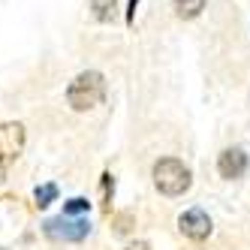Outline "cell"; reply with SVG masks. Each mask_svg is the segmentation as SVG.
Returning <instances> with one entry per match:
<instances>
[{
	"instance_id": "1",
	"label": "cell",
	"mask_w": 250,
	"mask_h": 250,
	"mask_svg": "<svg viewBox=\"0 0 250 250\" xmlns=\"http://www.w3.org/2000/svg\"><path fill=\"white\" fill-rule=\"evenodd\" d=\"M105 97V79L94 69H87V73H79L73 82L66 87V103L73 105L76 112H87L100 105V100Z\"/></svg>"
},
{
	"instance_id": "2",
	"label": "cell",
	"mask_w": 250,
	"mask_h": 250,
	"mask_svg": "<svg viewBox=\"0 0 250 250\" xmlns=\"http://www.w3.org/2000/svg\"><path fill=\"white\" fill-rule=\"evenodd\" d=\"M154 184L166 196H181L190 187V169L175 157H163V160H157V166H154Z\"/></svg>"
},
{
	"instance_id": "3",
	"label": "cell",
	"mask_w": 250,
	"mask_h": 250,
	"mask_svg": "<svg viewBox=\"0 0 250 250\" xmlns=\"http://www.w3.org/2000/svg\"><path fill=\"white\" fill-rule=\"evenodd\" d=\"M24 148V127L19 121H9L0 127V166L12 163Z\"/></svg>"
},
{
	"instance_id": "4",
	"label": "cell",
	"mask_w": 250,
	"mask_h": 250,
	"mask_svg": "<svg viewBox=\"0 0 250 250\" xmlns=\"http://www.w3.org/2000/svg\"><path fill=\"white\" fill-rule=\"evenodd\" d=\"M45 232H48L51 238H61V241H82L87 232H91V226H87V220H82V217L69 220L66 214H63V217H58V220H48Z\"/></svg>"
},
{
	"instance_id": "5",
	"label": "cell",
	"mask_w": 250,
	"mask_h": 250,
	"mask_svg": "<svg viewBox=\"0 0 250 250\" xmlns=\"http://www.w3.org/2000/svg\"><path fill=\"white\" fill-rule=\"evenodd\" d=\"M178 226H181V232H184L187 238H193V241H202V238L211 235V217H208L202 208L184 211L181 217H178Z\"/></svg>"
},
{
	"instance_id": "6",
	"label": "cell",
	"mask_w": 250,
	"mask_h": 250,
	"mask_svg": "<svg viewBox=\"0 0 250 250\" xmlns=\"http://www.w3.org/2000/svg\"><path fill=\"white\" fill-rule=\"evenodd\" d=\"M217 169H220L223 178H241V175L247 172V154H244L241 148H229V151H223L220 160H217Z\"/></svg>"
},
{
	"instance_id": "7",
	"label": "cell",
	"mask_w": 250,
	"mask_h": 250,
	"mask_svg": "<svg viewBox=\"0 0 250 250\" xmlns=\"http://www.w3.org/2000/svg\"><path fill=\"white\" fill-rule=\"evenodd\" d=\"M205 9V0H175V12L181 19H196Z\"/></svg>"
},
{
	"instance_id": "8",
	"label": "cell",
	"mask_w": 250,
	"mask_h": 250,
	"mask_svg": "<svg viewBox=\"0 0 250 250\" xmlns=\"http://www.w3.org/2000/svg\"><path fill=\"white\" fill-rule=\"evenodd\" d=\"M91 9L97 15V21H112L115 15V0H91Z\"/></svg>"
},
{
	"instance_id": "9",
	"label": "cell",
	"mask_w": 250,
	"mask_h": 250,
	"mask_svg": "<svg viewBox=\"0 0 250 250\" xmlns=\"http://www.w3.org/2000/svg\"><path fill=\"white\" fill-rule=\"evenodd\" d=\"M87 208H91V202L82 199V196H76V199H69V202L63 205V214H66V217H79V214H84Z\"/></svg>"
},
{
	"instance_id": "10",
	"label": "cell",
	"mask_w": 250,
	"mask_h": 250,
	"mask_svg": "<svg viewBox=\"0 0 250 250\" xmlns=\"http://www.w3.org/2000/svg\"><path fill=\"white\" fill-rule=\"evenodd\" d=\"M55 196H58V187H55V184H45V187H40V190H37V205H40V208H45L51 199H55Z\"/></svg>"
},
{
	"instance_id": "11",
	"label": "cell",
	"mask_w": 250,
	"mask_h": 250,
	"mask_svg": "<svg viewBox=\"0 0 250 250\" xmlns=\"http://www.w3.org/2000/svg\"><path fill=\"white\" fill-rule=\"evenodd\" d=\"M127 223H130V217H127V214H124V217H118V232H127V229H130Z\"/></svg>"
},
{
	"instance_id": "12",
	"label": "cell",
	"mask_w": 250,
	"mask_h": 250,
	"mask_svg": "<svg viewBox=\"0 0 250 250\" xmlns=\"http://www.w3.org/2000/svg\"><path fill=\"white\" fill-rule=\"evenodd\" d=\"M127 250H151V247H148V241H133Z\"/></svg>"
},
{
	"instance_id": "13",
	"label": "cell",
	"mask_w": 250,
	"mask_h": 250,
	"mask_svg": "<svg viewBox=\"0 0 250 250\" xmlns=\"http://www.w3.org/2000/svg\"><path fill=\"white\" fill-rule=\"evenodd\" d=\"M3 178H6V172H3V166H0V184H3Z\"/></svg>"
}]
</instances>
